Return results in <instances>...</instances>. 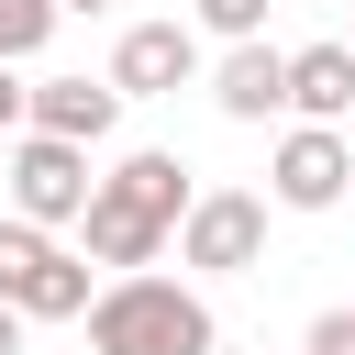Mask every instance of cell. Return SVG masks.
Wrapping results in <instances>:
<instances>
[{
	"label": "cell",
	"instance_id": "1",
	"mask_svg": "<svg viewBox=\"0 0 355 355\" xmlns=\"http://www.w3.org/2000/svg\"><path fill=\"white\" fill-rule=\"evenodd\" d=\"M189 166L166 155V144H144V155H122L111 178H100V200H89V266H122V277H144L155 266V244L166 233H189Z\"/></svg>",
	"mask_w": 355,
	"mask_h": 355
},
{
	"label": "cell",
	"instance_id": "2",
	"mask_svg": "<svg viewBox=\"0 0 355 355\" xmlns=\"http://www.w3.org/2000/svg\"><path fill=\"white\" fill-rule=\"evenodd\" d=\"M89 344L100 355H222V322L178 277H111L100 311H89Z\"/></svg>",
	"mask_w": 355,
	"mask_h": 355
},
{
	"label": "cell",
	"instance_id": "3",
	"mask_svg": "<svg viewBox=\"0 0 355 355\" xmlns=\"http://www.w3.org/2000/svg\"><path fill=\"white\" fill-rule=\"evenodd\" d=\"M0 300H11L22 322H89V311H100L89 255H67V244L33 233V222H0Z\"/></svg>",
	"mask_w": 355,
	"mask_h": 355
},
{
	"label": "cell",
	"instance_id": "4",
	"mask_svg": "<svg viewBox=\"0 0 355 355\" xmlns=\"http://www.w3.org/2000/svg\"><path fill=\"white\" fill-rule=\"evenodd\" d=\"M89 200H100L89 144H55V133H22V144H11V222L67 233V222H89Z\"/></svg>",
	"mask_w": 355,
	"mask_h": 355
},
{
	"label": "cell",
	"instance_id": "5",
	"mask_svg": "<svg viewBox=\"0 0 355 355\" xmlns=\"http://www.w3.org/2000/svg\"><path fill=\"white\" fill-rule=\"evenodd\" d=\"M178 255H189V266H211V277H244V266L266 255V200H255V189H200V211H189Z\"/></svg>",
	"mask_w": 355,
	"mask_h": 355
},
{
	"label": "cell",
	"instance_id": "6",
	"mask_svg": "<svg viewBox=\"0 0 355 355\" xmlns=\"http://www.w3.org/2000/svg\"><path fill=\"white\" fill-rule=\"evenodd\" d=\"M266 189H277V211H333V200L355 189V144L322 133V122H300V133L277 144V178H266Z\"/></svg>",
	"mask_w": 355,
	"mask_h": 355
},
{
	"label": "cell",
	"instance_id": "7",
	"mask_svg": "<svg viewBox=\"0 0 355 355\" xmlns=\"http://www.w3.org/2000/svg\"><path fill=\"white\" fill-rule=\"evenodd\" d=\"M189 78H200V33L189 22H133L111 44V89L122 100H155V89H189Z\"/></svg>",
	"mask_w": 355,
	"mask_h": 355
},
{
	"label": "cell",
	"instance_id": "8",
	"mask_svg": "<svg viewBox=\"0 0 355 355\" xmlns=\"http://www.w3.org/2000/svg\"><path fill=\"white\" fill-rule=\"evenodd\" d=\"M122 122V89L111 78H33V133H55V144H100Z\"/></svg>",
	"mask_w": 355,
	"mask_h": 355
},
{
	"label": "cell",
	"instance_id": "9",
	"mask_svg": "<svg viewBox=\"0 0 355 355\" xmlns=\"http://www.w3.org/2000/svg\"><path fill=\"white\" fill-rule=\"evenodd\" d=\"M211 100H222V122H266V111H288V55H277V44H233V55L211 67Z\"/></svg>",
	"mask_w": 355,
	"mask_h": 355
},
{
	"label": "cell",
	"instance_id": "10",
	"mask_svg": "<svg viewBox=\"0 0 355 355\" xmlns=\"http://www.w3.org/2000/svg\"><path fill=\"white\" fill-rule=\"evenodd\" d=\"M288 111L322 122V133H344V111H355V44H300L288 55Z\"/></svg>",
	"mask_w": 355,
	"mask_h": 355
},
{
	"label": "cell",
	"instance_id": "11",
	"mask_svg": "<svg viewBox=\"0 0 355 355\" xmlns=\"http://www.w3.org/2000/svg\"><path fill=\"white\" fill-rule=\"evenodd\" d=\"M55 22H67V0H0V67H22Z\"/></svg>",
	"mask_w": 355,
	"mask_h": 355
},
{
	"label": "cell",
	"instance_id": "12",
	"mask_svg": "<svg viewBox=\"0 0 355 355\" xmlns=\"http://www.w3.org/2000/svg\"><path fill=\"white\" fill-rule=\"evenodd\" d=\"M200 22L222 44H266V0H200Z\"/></svg>",
	"mask_w": 355,
	"mask_h": 355
},
{
	"label": "cell",
	"instance_id": "13",
	"mask_svg": "<svg viewBox=\"0 0 355 355\" xmlns=\"http://www.w3.org/2000/svg\"><path fill=\"white\" fill-rule=\"evenodd\" d=\"M300 355H355V311H322V322H311V344H300Z\"/></svg>",
	"mask_w": 355,
	"mask_h": 355
},
{
	"label": "cell",
	"instance_id": "14",
	"mask_svg": "<svg viewBox=\"0 0 355 355\" xmlns=\"http://www.w3.org/2000/svg\"><path fill=\"white\" fill-rule=\"evenodd\" d=\"M0 133H33V89H22L11 67H0Z\"/></svg>",
	"mask_w": 355,
	"mask_h": 355
},
{
	"label": "cell",
	"instance_id": "15",
	"mask_svg": "<svg viewBox=\"0 0 355 355\" xmlns=\"http://www.w3.org/2000/svg\"><path fill=\"white\" fill-rule=\"evenodd\" d=\"M0 355H22V311L11 300H0Z\"/></svg>",
	"mask_w": 355,
	"mask_h": 355
},
{
	"label": "cell",
	"instance_id": "16",
	"mask_svg": "<svg viewBox=\"0 0 355 355\" xmlns=\"http://www.w3.org/2000/svg\"><path fill=\"white\" fill-rule=\"evenodd\" d=\"M67 11H100V0H67Z\"/></svg>",
	"mask_w": 355,
	"mask_h": 355
}]
</instances>
